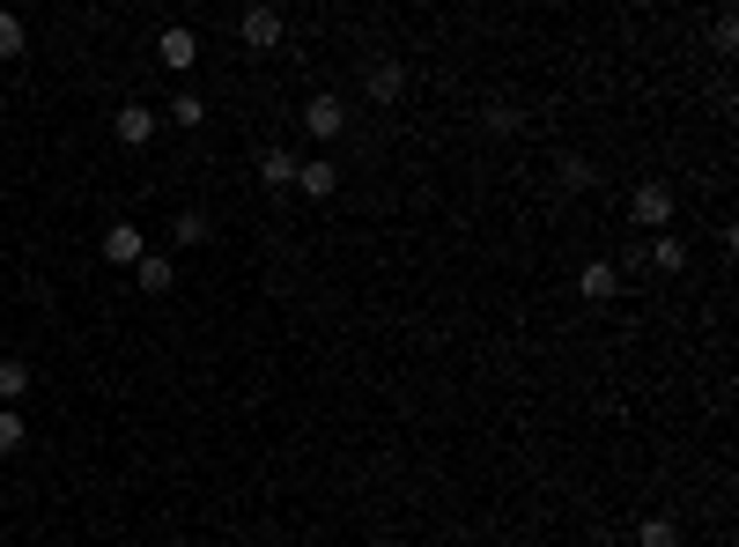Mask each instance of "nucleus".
I'll return each mask as SVG.
<instances>
[{
    "label": "nucleus",
    "mask_w": 739,
    "mask_h": 547,
    "mask_svg": "<svg viewBox=\"0 0 739 547\" xmlns=\"http://www.w3.org/2000/svg\"><path fill=\"white\" fill-rule=\"evenodd\" d=\"M651 259H658V274H681L688 267V245L681 237H651Z\"/></svg>",
    "instance_id": "14"
},
{
    "label": "nucleus",
    "mask_w": 739,
    "mask_h": 547,
    "mask_svg": "<svg viewBox=\"0 0 739 547\" xmlns=\"http://www.w3.org/2000/svg\"><path fill=\"white\" fill-rule=\"evenodd\" d=\"M237 30H245L251 52H274V45H281V8H245V23H237Z\"/></svg>",
    "instance_id": "3"
},
{
    "label": "nucleus",
    "mask_w": 739,
    "mask_h": 547,
    "mask_svg": "<svg viewBox=\"0 0 739 547\" xmlns=\"http://www.w3.org/2000/svg\"><path fill=\"white\" fill-rule=\"evenodd\" d=\"M341 126H347L341 97H311V104H303V133H311V141H333Z\"/></svg>",
    "instance_id": "2"
},
{
    "label": "nucleus",
    "mask_w": 739,
    "mask_h": 547,
    "mask_svg": "<svg viewBox=\"0 0 739 547\" xmlns=\"http://www.w3.org/2000/svg\"><path fill=\"white\" fill-rule=\"evenodd\" d=\"M577 289H585V303H614L621 297V274L607 267V259H591V267L577 274Z\"/></svg>",
    "instance_id": "7"
},
{
    "label": "nucleus",
    "mask_w": 739,
    "mask_h": 547,
    "mask_svg": "<svg viewBox=\"0 0 739 547\" xmlns=\"http://www.w3.org/2000/svg\"><path fill=\"white\" fill-rule=\"evenodd\" d=\"M133 281H141L148 297H171V281H178V267L163 259V251H141V267H133Z\"/></svg>",
    "instance_id": "8"
},
{
    "label": "nucleus",
    "mask_w": 739,
    "mask_h": 547,
    "mask_svg": "<svg viewBox=\"0 0 739 547\" xmlns=\"http://www.w3.org/2000/svg\"><path fill=\"white\" fill-rule=\"evenodd\" d=\"M517 126H525L517 119V104H489V133H517Z\"/></svg>",
    "instance_id": "19"
},
{
    "label": "nucleus",
    "mask_w": 739,
    "mask_h": 547,
    "mask_svg": "<svg viewBox=\"0 0 739 547\" xmlns=\"http://www.w3.org/2000/svg\"><path fill=\"white\" fill-rule=\"evenodd\" d=\"M23 437H30L23 415H8V407H0V459H8V451H23Z\"/></svg>",
    "instance_id": "16"
},
{
    "label": "nucleus",
    "mask_w": 739,
    "mask_h": 547,
    "mask_svg": "<svg viewBox=\"0 0 739 547\" xmlns=\"http://www.w3.org/2000/svg\"><path fill=\"white\" fill-rule=\"evenodd\" d=\"M141 251H148V237L133 223H111L104 229V259H119V267H141Z\"/></svg>",
    "instance_id": "5"
},
{
    "label": "nucleus",
    "mask_w": 739,
    "mask_h": 547,
    "mask_svg": "<svg viewBox=\"0 0 739 547\" xmlns=\"http://www.w3.org/2000/svg\"><path fill=\"white\" fill-rule=\"evenodd\" d=\"M111 126H119V141H126V149H141V141H156V111H148V104H126V111H119Z\"/></svg>",
    "instance_id": "9"
},
{
    "label": "nucleus",
    "mask_w": 739,
    "mask_h": 547,
    "mask_svg": "<svg viewBox=\"0 0 739 547\" xmlns=\"http://www.w3.org/2000/svg\"><path fill=\"white\" fill-rule=\"evenodd\" d=\"M15 52H23V23L0 8V60H15Z\"/></svg>",
    "instance_id": "17"
},
{
    "label": "nucleus",
    "mask_w": 739,
    "mask_h": 547,
    "mask_svg": "<svg viewBox=\"0 0 739 547\" xmlns=\"http://www.w3.org/2000/svg\"><path fill=\"white\" fill-rule=\"evenodd\" d=\"M30 393V363L23 355H0V399H23Z\"/></svg>",
    "instance_id": "12"
},
{
    "label": "nucleus",
    "mask_w": 739,
    "mask_h": 547,
    "mask_svg": "<svg viewBox=\"0 0 739 547\" xmlns=\"http://www.w3.org/2000/svg\"><path fill=\"white\" fill-rule=\"evenodd\" d=\"M399 89H407V67H399V60H377V67H370V104H393Z\"/></svg>",
    "instance_id": "11"
},
{
    "label": "nucleus",
    "mask_w": 739,
    "mask_h": 547,
    "mask_svg": "<svg viewBox=\"0 0 739 547\" xmlns=\"http://www.w3.org/2000/svg\"><path fill=\"white\" fill-rule=\"evenodd\" d=\"M636 547H681V525H673V518H643L636 525Z\"/></svg>",
    "instance_id": "13"
},
{
    "label": "nucleus",
    "mask_w": 739,
    "mask_h": 547,
    "mask_svg": "<svg viewBox=\"0 0 739 547\" xmlns=\"http://www.w3.org/2000/svg\"><path fill=\"white\" fill-rule=\"evenodd\" d=\"M156 52H163V67H178V75H185V67H193V60H200V37H193V30H185V23H171V30H163V37H156Z\"/></svg>",
    "instance_id": "4"
},
{
    "label": "nucleus",
    "mask_w": 739,
    "mask_h": 547,
    "mask_svg": "<svg viewBox=\"0 0 739 547\" xmlns=\"http://www.w3.org/2000/svg\"><path fill=\"white\" fill-rule=\"evenodd\" d=\"M171 237H178V245H207V215H200V207H185Z\"/></svg>",
    "instance_id": "15"
},
{
    "label": "nucleus",
    "mask_w": 739,
    "mask_h": 547,
    "mask_svg": "<svg viewBox=\"0 0 739 547\" xmlns=\"http://www.w3.org/2000/svg\"><path fill=\"white\" fill-rule=\"evenodd\" d=\"M629 223H636V229H651V237H658V229L673 223V185H658V178H643L636 193H629Z\"/></svg>",
    "instance_id": "1"
},
{
    "label": "nucleus",
    "mask_w": 739,
    "mask_h": 547,
    "mask_svg": "<svg viewBox=\"0 0 739 547\" xmlns=\"http://www.w3.org/2000/svg\"><path fill=\"white\" fill-rule=\"evenodd\" d=\"M296 193H311V200H333V193H341V171H333L325 155H311V163L296 171Z\"/></svg>",
    "instance_id": "6"
},
{
    "label": "nucleus",
    "mask_w": 739,
    "mask_h": 547,
    "mask_svg": "<svg viewBox=\"0 0 739 547\" xmlns=\"http://www.w3.org/2000/svg\"><path fill=\"white\" fill-rule=\"evenodd\" d=\"M296 171H303V163H296L289 149H267V155H259V178H267V193H289Z\"/></svg>",
    "instance_id": "10"
},
{
    "label": "nucleus",
    "mask_w": 739,
    "mask_h": 547,
    "mask_svg": "<svg viewBox=\"0 0 739 547\" xmlns=\"http://www.w3.org/2000/svg\"><path fill=\"white\" fill-rule=\"evenodd\" d=\"M171 126H207V104H200V97H178L171 104Z\"/></svg>",
    "instance_id": "18"
}]
</instances>
